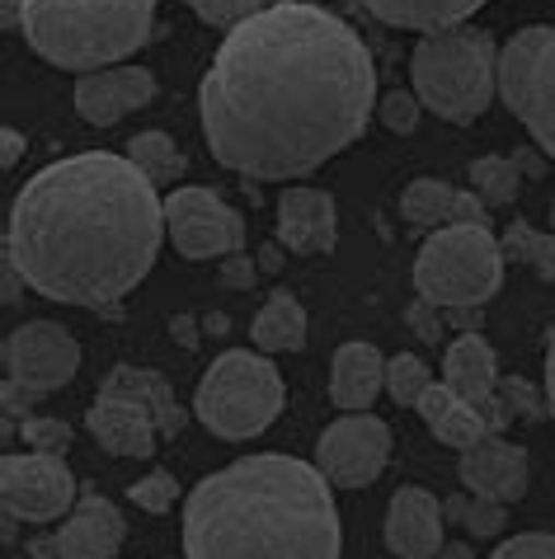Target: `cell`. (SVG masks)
Instances as JSON below:
<instances>
[{"label":"cell","mask_w":555,"mask_h":559,"mask_svg":"<svg viewBox=\"0 0 555 559\" xmlns=\"http://www.w3.org/2000/svg\"><path fill=\"white\" fill-rule=\"evenodd\" d=\"M377 108L367 43L311 0L236 24L198 85L208 151L245 179H302L363 136Z\"/></svg>","instance_id":"1"},{"label":"cell","mask_w":555,"mask_h":559,"mask_svg":"<svg viewBox=\"0 0 555 559\" xmlns=\"http://www.w3.org/2000/svg\"><path fill=\"white\" fill-rule=\"evenodd\" d=\"M165 203L142 169L114 151L52 160L14 193L5 226L10 273L61 306H114L151 273Z\"/></svg>","instance_id":"2"},{"label":"cell","mask_w":555,"mask_h":559,"mask_svg":"<svg viewBox=\"0 0 555 559\" xmlns=\"http://www.w3.org/2000/svg\"><path fill=\"white\" fill-rule=\"evenodd\" d=\"M330 479L297 456H245L184 499V559H339Z\"/></svg>","instance_id":"3"},{"label":"cell","mask_w":555,"mask_h":559,"mask_svg":"<svg viewBox=\"0 0 555 559\" xmlns=\"http://www.w3.org/2000/svg\"><path fill=\"white\" fill-rule=\"evenodd\" d=\"M156 24V0H28L20 28L43 61L61 71H104L142 52Z\"/></svg>","instance_id":"4"},{"label":"cell","mask_w":555,"mask_h":559,"mask_svg":"<svg viewBox=\"0 0 555 559\" xmlns=\"http://www.w3.org/2000/svg\"><path fill=\"white\" fill-rule=\"evenodd\" d=\"M410 90L442 122H475L499 95V48L485 28L457 24L424 34L410 52Z\"/></svg>","instance_id":"5"},{"label":"cell","mask_w":555,"mask_h":559,"mask_svg":"<svg viewBox=\"0 0 555 559\" xmlns=\"http://www.w3.org/2000/svg\"><path fill=\"white\" fill-rule=\"evenodd\" d=\"M85 424L109 456H151L156 438L184 432V409L175 405V391L165 385L161 371L114 367Z\"/></svg>","instance_id":"6"},{"label":"cell","mask_w":555,"mask_h":559,"mask_svg":"<svg viewBox=\"0 0 555 559\" xmlns=\"http://www.w3.org/2000/svg\"><path fill=\"white\" fill-rule=\"evenodd\" d=\"M283 377L269 357H259L250 348H231L222 357H212V367L198 381L193 414L226 442L259 438L278 414H283Z\"/></svg>","instance_id":"7"},{"label":"cell","mask_w":555,"mask_h":559,"mask_svg":"<svg viewBox=\"0 0 555 559\" xmlns=\"http://www.w3.org/2000/svg\"><path fill=\"white\" fill-rule=\"evenodd\" d=\"M504 283V245L489 226H442L424 240L414 259V287L420 301L438 310L485 306Z\"/></svg>","instance_id":"8"},{"label":"cell","mask_w":555,"mask_h":559,"mask_svg":"<svg viewBox=\"0 0 555 559\" xmlns=\"http://www.w3.org/2000/svg\"><path fill=\"white\" fill-rule=\"evenodd\" d=\"M499 99L555 160V28L532 24L499 52Z\"/></svg>","instance_id":"9"},{"label":"cell","mask_w":555,"mask_h":559,"mask_svg":"<svg viewBox=\"0 0 555 559\" xmlns=\"http://www.w3.org/2000/svg\"><path fill=\"white\" fill-rule=\"evenodd\" d=\"M81 371V344L57 320H24L5 338V377L24 395L61 391Z\"/></svg>","instance_id":"10"},{"label":"cell","mask_w":555,"mask_h":559,"mask_svg":"<svg viewBox=\"0 0 555 559\" xmlns=\"http://www.w3.org/2000/svg\"><path fill=\"white\" fill-rule=\"evenodd\" d=\"M165 236L184 259H226L240 254L245 222L212 189H175L165 198Z\"/></svg>","instance_id":"11"},{"label":"cell","mask_w":555,"mask_h":559,"mask_svg":"<svg viewBox=\"0 0 555 559\" xmlns=\"http://www.w3.org/2000/svg\"><path fill=\"white\" fill-rule=\"evenodd\" d=\"M391 461V428L377 414H344L320 432L316 465L334 489H367Z\"/></svg>","instance_id":"12"},{"label":"cell","mask_w":555,"mask_h":559,"mask_svg":"<svg viewBox=\"0 0 555 559\" xmlns=\"http://www.w3.org/2000/svg\"><path fill=\"white\" fill-rule=\"evenodd\" d=\"M0 499L10 518L24 522H57L75 508V475L61 456L24 452L0 461Z\"/></svg>","instance_id":"13"},{"label":"cell","mask_w":555,"mask_h":559,"mask_svg":"<svg viewBox=\"0 0 555 559\" xmlns=\"http://www.w3.org/2000/svg\"><path fill=\"white\" fill-rule=\"evenodd\" d=\"M75 99V114H81L90 128H114L132 114V108H146L156 99V75L146 67H104V71H90L75 81L71 90Z\"/></svg>","instance_id":"14"},{"label":"cell","mask_w":555,"mask_h":559,"mask_svg":"<svg viewBox=\"0 0 555 559\" xmlns=\"http://www.w3.org/2000/svg\"><path fill=\"white\" fill-rule=\"evenodd\" d=\"M461 485L475 499H489V503H518L522 493H528V452H522L518 442L508 438H481L471 447V452H461V465H457Z\"/></svg>","instance_id":"15"},{"label":"cell","mask_w":555,"mask_h":559,"mask_svg":"<svg viewBox=\"0 0 555 559\" xmlns=\"http://www.w3.org/2000/svg\"><path fill=\"white\" fill-rule=\"evenodd\" d=\"M442 522H447V512L428 489L420 485L395 489L387 508V550L395 559H438L447 546Z\"/></svg>","instance_id":"16"},{"label":"cell","mask_w":555,"mask_h":559,"mask_svg":"<svg viewBox=\"0 0 555 559\" xmlns=\"http://www.w3.org/2000/svg\"><path fill=\"white\" fill-rule=\"evenodd\" d=\"M339 240V212L326 189H287L278 198V245L292 254H330Z\"/></svg>","instance_id":"17"},{"label":"cell","mask_w":555,"mask_h":559,"mask_svg":"<svg viewBox=\"0 0 555 559\" xmlns=\"http://www.w3.org/2000/svg\"><path fill=\"white\" fill-rule=\"evenodd\" d=\"M400 216L410 226L442 230V226H489V207L475 193H461L442 179H414L400 193Z\"/></svg>","instance_id":"18"},{"label":"cell","mask_w":555,"mask_h":559,"mask_svg":"<svg viewBox=\"0 0 555 559\" xmlns=\"http://www.w3.org/2000/svg\"><path fill=\"white\" fill-rule=\"evenodd\" d=\"M122 512L99 499V493H85V499H75V508L61 518V555L67 559H114L118 546H122Z\"/></svg>","instance_id":"19"},{"label":"cell","mask_w":555,"mask_h":559,"mask_svg":"<svg viewBox=\"0 0 555 559\" xmlns=\"http://www.w3.org/2000/svg\"><path fill=\"white\" fill-rule=\"evenodd\" d=\"M387 391V357L373 344H344L330 367V400L344 414H367L373 400Z\"/></svg>","instance_id":"20"},{"label":"cell","mask_w":555,"mask_h":559,"mask_svg":"<svg viewBox=\"0 0 555 559\" xmlns=\"http://www.w3.org/2000/svg\"><path fill=\"white\" fill-rule=\"evenodd\" d=\"M442 385H447V391H457L461 400H471V405L495 400V391H499V362H495L489 338L461 334L457 344L447 348V357H442Z\"/></svg>","instance_id":"21"},{"label":"cell","mask_w":555,"mask_h":559,"mask_svg":"<svg viewBox=\"0 0 555 559\" xmlns=\"http://www.w3.org/2000/svg\"><path fill=\"white\" fill-rule=\"evenodd\" d=\"M420 414L428 432L442 442V447H457V452H471L481 438H489V424L481 405H471V400H461L457 391H447V385H428V395L420 400Z\"/></svg>","instance_id":"22"},{"label":"cell","mask_w":555,"mask_h":559,"mask_svg":"<svg viewBox=\"0 0 555 559\" xmlns=\"http://www.w3.org/2000/svg\"><path fill=\"white\" fill-rule=\"evenodd\" d=\"M367 14L391 28H414V34H438L471 20L485 0H363Z\"/></svg>","instance_id":"23"},{"label":"cell","mask_w":555,"mask_h":559,"mask_svg":"<svg viewBox=\"0 0 555 559\" xmlns=\"http://www.w3.org/2000/svg\"><path fill=\"white\" fill-rule=\"evenodd\" d=\"M250 338L259 353H297L306 348V310L292 292H273L264 310L250 324Z\"/></svg>","instance_id":"24"},{"label":"cell","mask_w":555,"mask_h":559,"mask_svg":"<svg viewBox=\"0 0 555 559\" xmlns=\"http://www.w3.org/2000/svg\"><path fill=\"white\" fill-rule=\"evenodd\" d=\"M128 160L142 169L156 189H165V183H175L184 175V151L175 146L169 132H137L128 142Z\"/></svg>","instance_id":"25"},{"label":"cell","mask_w":555,"mask_h":559,"mask_svg":"<svg viewBox=\"0 0 555 559\" xmlns=\"http://www.w3.org/2000/svg\"><path fill=\"white\" fill-rule=\"evenodd\" d=\"M522 189V169L513 155H481L471 165V193L481 198L485 207H508Z\"/></svg>","instance_id":"26"},{"label":"cell","mask_w":555,"mask_h":559,"mask_svg":"<svg viewBox=\"0 0 555 559\" xmlns=\"http://www.w3.org/2000/svg\"><path fill=\"white\" fill-rule=\"evenodd\" d=\"M442 512H447V522H461V526H467V536H475V540L499 536V532H504V522H508L504 503L475 499V493H457V499H447Z\"/></svg>","instance_id":"27"},{"label":"cell","mask_w":555,"mask_h":559,"mask_svg":"<svg viewBox=\"0 0 555 559\" xmlns=\"http://www.w3.org/2000/svg\"><path fill=\"white\" fill-rule=\"evenodd\" d=\"M428 385H434V371L424 367V357H414V353L387 357V395L395 400V405L420 409V400L428 395Z\"/></svg>","instance_id":"28"},{"label":"cell","mask_w":555,"mask_h":559,"mask_svg":"<svg viewBox=\"0 0 555 559\" xmlns=\"http://www.w3.org/2000/svg\"><path fill=\"white\" fill-rule=\"evenodd\" d=\"M499 245H504L508 259H522V263H532L542 277H555V240L542 236V230H532L528 222H508Z\"/></svg>","instance_id":"29"},{"label":"cell","mask_w":555,"mask_h":559,"mask_svg":"<svg viewBox=\"0 0 555 559\" xmlns=\"http://www.w3.org/2000/svg\"><path fill=\"white\" fill-rule=\"evenodd\" d=\"M203 24H217V28H236L245 20H255L259 10H269L273 0H184Z\"/></svg>","instance_id":"30"},{"label":"cell","mask_w":555,"mask_h":559,"mask_svg":"<svg viewBox=\"0 0 555 559\" xmlns=\"http://www.w3.org/2000/svg\"><path fill=\"white\" fill-rule=\"evenodd\" d=\"M128 493H132V503L142 508V512H156V518H161V512L175 508L179 485H175V475H169V471H151L146 479H137Z\"/></svg>","instance_id":"31"},{"label":"cell","mask_w":555,"mask_h":559,"mask_svg":"<svg viewBox=\"0 0 555 559\" xmlns=\"http://www.w3.org/2000/svg\"><path fill=\"white\" fill-rule=\"evenodd\" d=\"M377 114H381V122H387L391 132L410 136L414 128H420V114H424V104H420V95H414V90H391V95H381Z\"/></svg>","instance_id":"32"},{"label":"cell","mask_w":555,"mask_h":559,"mask_svg":"<svg viewBox=\"0 0 555 559\" xmlns=\"http://www.w3.org/2000/svg\"><path fill=\"white\" fill-rule=\"evenodd\" d=\"M24 442H28V452L61 456L71 447V428L61 418H24Z\"/></svg>","instance_id":"33"},{"label":"cell","mask_w":555,"mask_h":559,"mask_svg":"<svg viewBox=\"0 0 555 559\" xmlns=\"http://www.w3.org/2000/svg\"><path fill=\"white\" fill-rule=\"evenodd\" d=\"M489 559H555V536L551 532H522L489 555Z\"/></svg>","instance_id":"34"},{"label":"cell","mask_w":555,"mask_h":559,"mask_svg":"<svg viewBox=\"0 0 555 559\" xmlns=\"http://www.w3.org/2000/svg\"><path fill=\"white\" fill-rule=\"evenodd\" d=\"M222 283L231 287V292H245V287H255V259L250 254H226L222 259Z\"/></svg>","instance_id":"35"},{"label":"cell","mask_w":555,"mask_h":559,"mask_svg":"<svg viewBox=\"0 0 555 559\" xmlns=\"http://www.w3.org/2000/svg\"><path fill=\"white\" fill-rule=\"evenodd\" d=\"M20 155H24V132L20 128H0V165L14 169L20 165Z\"/></svg>","instance_id":"36"},{"label":"cell","mask_w":555,"mask_h":559,"mask_svg":"<svg viewBox=\"0 0 555 559\" xmlns=\"http://www.w3.org/2000/svg\"><path fill=\"white\" fill-rule=\"evenodd\" d=\"M504 395H508V405H518L522 414H536L542 405L532 400V385L528 381H504Z\"/></svg>","instance_id":"37"},{"label":"cell","mask_w":555,"mask_h":559,"mask_svg":"<svg viewBox=\"0 0 555 559\" xmlns=\"http://www.w3.org/2000/svg\"><path fill=\"white\" fill-rule=\"evenodd\" d=\"M546 414H551V424H555V330L546 338Z\"/></svg>","instance_id":"38"},{"label":"cell","mask_w":555,"mask_h":559,"mask_svg":"<svg viewBox=\"0 0 555 559\" xmlns=\"http://www.w3.org/2000/svg\"><path fill=\"white\" fill-rule=\"evenodd\" d=\"M28 559H67V555H61L57 536H38V540H28Z\"/></svg>","instance_id":"39"},{"label":"cell","mask_w":555,"mask_h":559,"mask_svg":"<svg viewBox=\"0 0 555 559\" xmlns=\"http://www.w3.org/2000/svg\"><path fill=\"white\" fill-rule=\"evenodd\" d=\"M434 310H438V306H428V301H424V306H414V330H420L424 338H438V324H434Z\"/></svg>","instance_id":"40"},{"label":"cell","mask_w":555,"mask_h":559,"mask_svg":"<svg viewBox=\"0 0 555 559\" xmlns=\"http://www.w3.org/2000/svg\"><path fill=\"white\" fill-rule=\"evenodd\" d=\"M24 5H28V0H0V24L14 28V24H20V14H24Z\"/></svg>","instance_id":"41"},{"label":"cell","mask_w":555,"mask_h":559,"mask_svg":"<svg viewBox=\"0 0 555 559\" xmlns=\"http://www.w3.org/2000/svg\"><path fill=\"white\" fill-rule=\"evenodd\" d=\"M438 559H475V550L471 546H461V540H457V546H442V555Z\"/></svg>","instance_id":"42"},{"label":"cell","mask_w":555,"mask_h":559,"mask_svg":"<svg viewBox=\"0 0 555 559\" xmlns=\"http://www.w3.org/2000/svg\"><path fill=\"white\" fill-rule=\"evenodd\" d=\"M278 263H283V254H278V250H264V254H259V269H278Z\"/></svg>","instance_id":"43"},{"label":"cell","mask_w":555,"mask_h":559,"mask_svg":"<svg viewBox=\"0 0 555 559\" xmlns=\"http://www.w3.org/2000/svg\"><path fill=\"white\" fill-rule=\"evenodd\" d=\"M551 226H555V203H551Z\"/></svg>","instance_id":"44"}]
</instances>
